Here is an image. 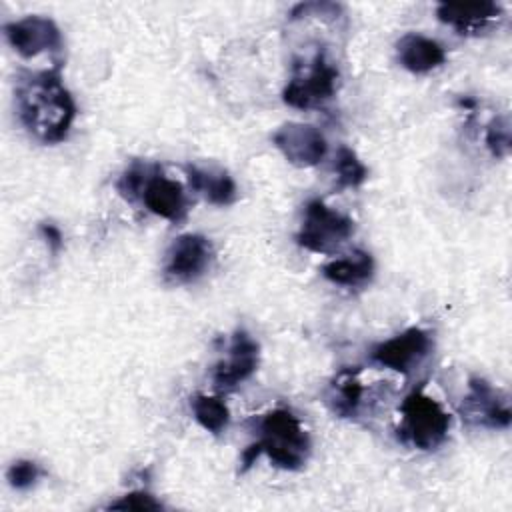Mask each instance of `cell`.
I'll list each match as a JSON object with an SVG mask.
<instances>
[{"label":"cell","instance_id":"1","mask_svg":"<svg viewBox=\"0 0 512 512\" xmlns=\"http://www.w3.org/2000/svg\"><path fill=\"white\" fill-rule=\"evenodd\" d=\"M14 102L22 126L42 144L66 140L78 112L58 70L20 72Z\"/></svg>","mask_w":512,"mask_h":512},{"label":"cell","instance_id":"2","mask_svg":"<svg viewBox=\"0 0 512 512\" xmlns=\"http://www.w3.org/2000/svg\"><path fill=\"white\" fill-rule=\"evenodd\" d=\"M250 446L282 470L304 468L312 450L308 432L288 408L266 412L258 422V440Z\"/></svg>","mask_w":512,"mask_h":512},{"label":"cell","instance_id":"3","mask_svg":"<svg viewBox=\"0 0 512 512\" xmlns=\"http://www.w3.org/2000/svg\"><path fill=\"white\" fill-rule=\"evenodd\" d=\"M398 440L416 450H436L448 438L452 418L424 388H414L398 408Z\"/></svg>","mask_w":512,"mask_h":512},{"label":"cell","instance_id":"4","mask_svg":"<svg viewBox=\"0 0 512 512\" xmlns=\"http://www.w3.org/2000/svg\"><path fill=\"white\" fill-rule=\"evenodd\" d=\"M354 234V220L322 200H310L296 242L316 254L336 252Z\"/></svg>","mask_w":512,"mask_h":512},{"label":"cell","instance_id":"5","mask_svg":"<svg viewBox=\"0 0 512 512\" xmlns=\"http://www.w3.org/2000/svg\"><path fill=\"white\" fill-rule=\"evenodd\" d=\"M338 70L332 66V62L326 58L324 52H316L312 62L302 66H296V74L286 84L282 98L288 106L310 110L320 108L324 102H328L338 88Z\"/></svg>","mask_w":512,"mask_h":512},{"label":"cell","instance_id":"6","mask_svg":"<svg viewBox=\"0 0 512 512\" xmlns=\"http://www.w3.org/2000/svg\"><path fill=\"white\" fill-rule=\"evenodd\" d=\"M432 336L422 328H408L370 350V360L400 374L414 372L432 352Z\"/></svg>","mask_w":512,"mask_h":512},{"label":"cell","instance_id":"7","mask_svg":"<svg viewBox=\"0 0 512 512\" xmlns=\"http://www.w3.org/2000/svg\"><path fill=\"white\" fill-rule=\"evenodd\" d=\"M212 244L202 234L178 236L164 258V276L174 284L196 282L208 270L212 262Z\"/></svg>","mask_w":512,"mask_h":512},{"label":"cell","instance_id":"8","mask_svg":"<svg viewBox=\"0 0 512 512\" xmlns=\"http://www.w3.org/2000/svg\"><path fill=\"white\" fill-rule=\"evenodd\" d=\"M460 412L470 424L494 430L508 428L512 418L508 396L480 376L468 380V394L464 396Z\"/></svg>","mask_w":512,"mask_h":512},{"label":"cell","instance_id":"9","mask_svg":"<svg viewBox=\"0 0 512 512\" xmlns=\"http://www.w3.org/2000/svg\"><path fill=\"white\" fill-rule=\"evenodd\" d=\"M272 142L282 152V156L298 168H310L320 164L328 152V142L324 134L316 126L302 122L282 124L274 132Z\"/></svg>","mask_w":512,"mask_h":512},{"label":"cell","instance_id":"10","mask_svg":"<svg viewBox=\"0 0 512 512\" xmlns=\"http://www.w3.org/2000/svg\"><path fill=\"white\" fill-rule=\"evenodd\" d=\"M260 362V346L258 342L242 328L234 330L230 336V344L226 350V358H222L212 372L214 386L218 390H232L244 380H248Z\"/></svg>","mask_w":512,"mask_h":512},{"label":"cell","instance_id":"11","mask_svg":"<svg viewBox=\"0 0 512 512\" xmlns=\"http://www.w3.org/2000/svg\"><path fill=\"white\" fill-rule=\"evenodd\" d=\"M4 36L22 58H34L62 46L60 28L46 16H26L10 22L4 26Z\"/></svg>","mask_w":512,"mask_h":512},{"label":"cell","instance_id":"12","mask_svg":"<svg viewBox=\"0 0 512 512\" xmlns=\"http://www.w3.org/2000/svg\"><path fill=\"white\" fill-rule=\"evenodd\" d=\"M140 202L156 216L168 222H182L188 214V198L180 182L162 174L160 166H150L140 192Z\"/></svg>","mask_w":512,"mask_h":512},{"label":"cell","instance_id":"13","mask_svg":"<svg viewBox=\"0 0 512 512\" xmlns=\"http://www.w3.org/2000/svg\"><path fill=\"white\" fill-rule=\"evenodd\" d=\"M436 16L458 34H480L502 16V8L496 2H444Z\"/></svg>","mask_w":512,"mask_h":512},{"label":"cell","instance_id":"14","mask_svg":"<svg viewBox=\"0 0 512 512\" xmlns=\"http://www.w3.org/2000/svg\"><path fill=\"white\" fill-rule=\"evenodd\" d=\"M396 54L398 62L414 74H426L442 66L446 60V50L442 48V44L416 32L400 36V40L396 42Z\"/></svg>","mask_w":512,"mask_h":512},{"label":"cell","instance_id":"15","mask_svg":"<svg viewBox=\"0 0 512 512\" xmlns=\"http://www.w3.org/2000/svg\"><path fill=\"white\" fill-rule=\"evenodd\" d=\"M186 178L190 188L198 192L206 202L214 206H228L236 200V184L232 176L224 170H204L194 164H186Z\"/></svg>","mask_w":512,"mask_h":512},{"label":"cell","instance_id":"16","mask_svg":"<svg viewBox=\"0 0 512 512\" xmlns=\"http://www.w3.org/2000/svg\"><path fill=\"white\" fill-rule=\"evenodd\" d=\"M322 276L338 286H364L374 276V258L366 250H354L322 266Z\"/></svg>","mask_w":512,"mask_h":512},{"label":"cell","instance_id":"17","mask_svg":"<svg viewBox=\"0 0 512 512\" xmlns=\"http://www.w3.org/2000/svg\"><path fill=\"white\" fill-rule=\"evenodd\" d=\"M364 398V386L360 382L358 368H344L336 374L330 386L328 402L332 410L342 418H352L358 414Z\"/></svg>","mask_w":512,"mask_h":512},{"label":"cell","instance_id":"18","mask_svg":"<svg viewBox=\"0 0 512 512\" xmlns=\"http://www.w3.org/2000/svg\"><path fill=\"white\" fill-rule=\"evenodd\" d=\"M190 408H192L196 422L210 434L218 436L228 428L230 410L222 398L208 396V394H196L190 398Z\"/></svg>","mask_w":512,"mask_h":512},{"label":"cell","instance_id":"19","mask_svg":"<svg viewBox=\"0 0 512 512\" xmlns=\"http://www.w3.org/2000/svg\"><path fill=\"white\" fill-rule=\"evenodd\" d=\"M334 172L338 178V188H356L368 178V168L358 158V154L348 148L340 146L334 156Z\"/></svg>","mask_w":512,"mask_h":512},{"label":"cell","instance_id":"20","mask_svg":"<svg viewBox=\"0 0 512 512\" xmlns=\"http://www.w3.org/2000/svg\"><path fill=\"white\" fill-rule=\"evenodd\" d=\"M150 172V166L148 164H142V162H132L124 172L122 176L118 178L116 182V190L122 198H126L128 202H134V200H140V192H142V186L146 182V176Z\"/></svg>","mask_w":512,"mask_h":512},{"label":"cell","instance_id":"21","mask_svg":"<svg viewBox=\"0 0 512 512\" xmlns=\"http://www.w3.org/2000/svg\"><path fill=\"white\" fill-rule=\"evenodd\" d=\"M40 474L42 470L34 460H16L8 466L6 480L16 490H28L38 482Z\"/></svg>","mask_w":512,"mask_h":512},{"label":"cell","instance_id":"22","mask_svg":"<svg viewBox=\"0 0 512 512\" xmlns=\"http://www.w3.org/2000/svg\"><path fill=\"white\" fill-rule=\"evenodd\" d=\"M108 510H136V512H154L162 510V504L144 490H136L130 494H124L122 498L108 504Z\"/></svg>","mask_w":512,"mask_h":512},{"label":"cell","instance_id":"23","mask_svg":"<svg viewBox=\"0 0 512 512\" xmlns=\"http://www.w3.org/2000/svg\"><path fill=\"white\" fill-rule=\"evenodd\" d=\"M486 146L496 158H504L510 150V126L506 118H496L486 130Z\"/></svg>","mask_w":512,"mask_h":512},{"label":"cell","instance_id":"24","mask_svg":"<svg viewBox=\"0 0 512 512\" xmlns=\"http://www.w3.org/2000/svg\"><path fill=\"white\" fill-rule=\"evenodd\" d=\"M38 230H40L42 238L46 240L48 248L56 254V252L62 248V244H64V236H62L60 228L54 226V224H50V222H42V224L38 226Z\"/></svg>","mask_w":512,"mask_h":512}]
</instances>
